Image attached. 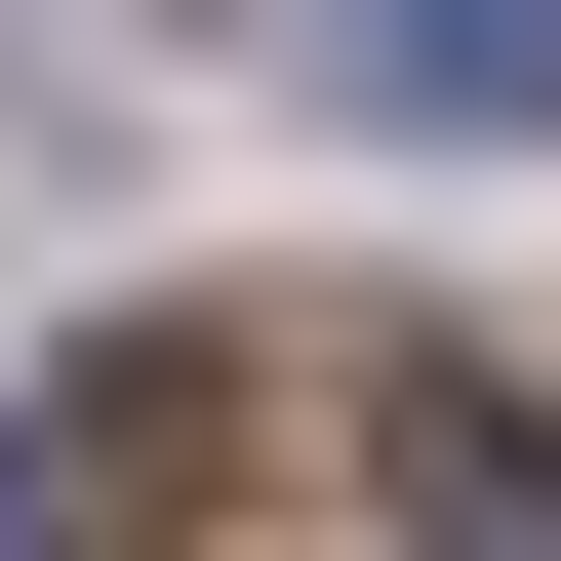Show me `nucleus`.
<instances>
[{"label": "nucleus", "mask_w": 561, "mask_h": 561, "mask_svg": "<svg viewBox=\"0 0 561 561\" xmlns=\"http://www.w3.org/2000/svg\"><path fill=\"white\" fill-rule=\"evenodd\" d=\"M362 481H401V561H561V401H481V362H362Z\"/></svg>", "instance_id": "f257e3e1"}, {"label": "nucleus", "mask_w": 561, "mask_h": 561, "mask_svg": "<svg viewBox=\"0 0 561 561\" xmlns=\"http://www.w3.org/2000/svg\"><path fill=\"white\" fill-rule=\"evenodd\" d=\"M362 41V121H561V0H321Z\"/></svg>", "instance_id": "f03ea898"}, {"label": "nucleus", "mask_w": 561, "mask_h": 561, "mask_svg": "<svg viewBox=\"0 0 561 561\" xmlns=\"http://www.w3.org/2000/svg\"><path fill=\"white\" fill-rule=\"evenodd\" d=\"M0 561H81V481H41V442H0Z\"/></svg>", "instance_id": "7ed1b4c3"}]
</instances>
